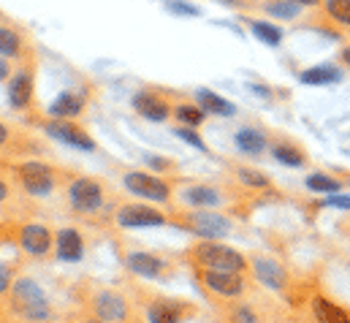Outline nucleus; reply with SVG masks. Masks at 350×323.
<instances>
[{
	"instance_id": "obj_33",
	"label": "nucleus",
	"mask_w": 350,
	"mask_h": 323,
	"mask_svg": "<svg viewBox=\"0 0 350 323\" xmlns=\"http://www.w3.org/2000/svg\"><path fill=\"white\" fill-rule=\"evenodd\" d=\"M239 179H242L245 185H250V188H266V185H269V179H266L263 174H256V171H250V168H242V171H239Z\"/></svg>"
},
{
	"instance_id": "obj_13",
	"label": "nucleus",
	"mask_w": 350,
	"mask_h": 323,
	"mask_svg": "<svg viewBox=\"0 0 350 323\" xmlns=\"http://www.w3.org/2000/svg\"><path fill=\"white\" fill-rule=\"evenodd\" d=\"M82 112H85V95L71 92V90L60 92V95L49 103V114L57 117V120H74V117H79Z\"/></svg>"
},
{
	"instance_id": "obj_24",
	"label": "nucleus",
	"mask_w": 350,
	"mask_h": 323,
	"mask_svg": "<svg viewBox=\"0 0 350 323\" xmlns=\"http://www.w3.org/2000/svg\"><path fill=\"white\" fill-rule=\"evenodd\" d=\"M147 321L150 323H179V307H176V305H169V302H158V305L150 307Z\"/></svg>"
},
{
	"instance_id": "obj_4",
	"label": "nucleus",
	"mask_w": 350,
	"mask_h": 323,
	"mask_svg": "<svg viewBox=\"0 0 350 323\" xmlns=\"http://www.w3.org/2000/svg\"><path fill=\"white\" fill-rule=\"evenodd\" d=\"M44 131L52 136V139H57V142H63V144H68V147H74V150H82V153H92L95 150V142H92V136H88L79 125H74L71 120H52V122H46L44 125Z\"/></svg>"
},
{
	"instance_id": "obj_15",
	"label": "nucleus",
	"mask_w": 350,
	"mask_h": 323,
	"mask_svg": "<svg viewBox=\"0 0 350 323\" xmlns=\"http://www.w3.org/2000/svg\"><path fill=\"white\" fill-rule=\"evenodd\" d=\"M49 244H52V234H49V229L46 226H25L22 229V247L30 253V255H44L46 250H49Z\"/></svg>"
},
{
	"instance_id": "obj_42",
	"label": "nucleus",
	"mask_w": 350,
	"mask_h": 323,
	"mask_svg": "<svg viewBox=\"0 0 350 323\" xmlns=\"http://www.w3.org/2000/svg\"><path fill=\"white\" fill-rule=\"evenodd\" d=\"M293 3H299V5H318L321 0H293Z\"/></svg>"
},
{
	"instance_id": "obj_23",
	"label": "nucleus",
	"mask_w": 350,
	"mask_h": 323,
	"mask_svg": "<svg viewBox=\"0 0 350 323\" xmlns=\"http://www.w3.org/2000/svg\"><path fill=\"white\" fill-rule=\"evenodd\" d=\"M323 11L340 27H350V0H323Z\"/></svg>"
},
{
	"instance_id": "obj_39",
	"label": "nucleus",
	"mask_w": 350,
	"mask_h": 323,
	"mask_svg": "<svg viewBox=\"0 0 350 323\" xmlns=\"http://www.w3.org/2000/svg\"><path fill=\"white\" fill-rule=\"evenodd\" d=\"M5 142H8V128H5L3 122H0V147H3Z\"/></svg>"
},
{
	"instance_id": "obj_43",
	"label": "nucleus",
	"mask_w": 350,
	"mask_h": 323,
	"mask_svg": "<svg viewBox=\"0 0 350 323\" xmlns=\"http://www.w3.org/2000/svg\"><path fill=\"white\" fill-rule=\"evenodd\" d=\"M220 3H226V5H242L245 0H220Z\"/></svg>"
},
{
	"instance_id": "obj_38",
	"label": "nucleus",
	"mask_w": 350,
	"mask_h": 323,
	"mask_svg": "<svg viewBox=\"0 0 350 323\" xmlns=\"http://www.w3.org/2000/svg\"><path fill=\"white\" fill-rule=\"evenodd\" d=\"M147 163H152L155 168H169V166H172V163L163 161V158H147Z\"/></svg>"
},
{
	"instance_id": "obj_32",
	"label": "nucleus",
	"mask_w": 350,
	"mask_h": 323,
	"mask_svg": "<svg viewBox=\"0 0 350 323\" xmlns=\"http://www.w3.org/2000/svg\"><path fill=\"white\" fill-rule=\"evenodd\" d=\"M174 133H176V136H179V139H185V142H187L190 147H198V150H206V144H204V139H201V136H198L196 131H190L187 125H185V128H174Z\"/></svg>"
},
{
	"instance_id": "obj_27",
	"label": "nucleus",
	"mask_w": 350,
	"mask_h": 323,
	"mask_svg": "<svg viewBox=\"0 0 350 323\" xmlns=\"http://www.w3.org/2000/svg\"><path fill=\"white\" fill-rule=\"evenodd\" d=\"M174 117L179 120V122H185L187 128H198V125L204 122L206 112H204L201 106H190V103H182V106H176V109H174Z\"/></svg>"
},
{
	"instance_id": "obj_14",
	"label": "nucleus",
	"mask_w": 350,
	"mask_h": 323,
	"mask_svg": "<svg viewBox=\"0 0 350 323\" xmlns=\"http://www.w3.org/2000/svg\"><path fill=\"white\" fill-rule=\"evenodd\" d=\"M22 49H25L22 30L11 22H0V57L16 60V57H22Z\"/></svg>"
},
{
	"instance_id": "obj_12",
	"label": "nucleus",
	"mask_w": 350,
	"mask_h": 323,
	"mask_svg": "<svg viewBox=\"0 0 350 323\" xmlns=\"http://www.w3.org/2000/svg\"><path fill=\"white\" fill-rule=\"evenodd\" d=\"M190 226L196 234L201 237H209V240H220L231 231V223L223 218V215H212V212H198L190 218Z\"/></svg>"
},
{
	"instance_id": "obj_7",
	"label": "nucleus",
	"mask_w": 350,
	"mask_h": 323,
	"mask_svg": "<svg viewBox=\"0 0 350 323\" xmlns=\"http://www.w3.org/2000/svg\"><path fill=\"white\" fill-rule=\"evenodd\" d=\"M125 188L136 196L150 198V201H166L169 198V185L163 179L150 177V174H139V171L125 174Z\"/></svg>"
},
{
	"instance_id": "obj_26",
	"label": "nucleus",
	"mask_w": 350,
	"mask_h": 323,
	"mask_svg": "<svg viewBox=\"0 0 350 323\" xmlns=\"http://www.w3.org/2000/svg\"><path fill=\"white\" fill-rule=\"evenodd\" d=\"M266 14L291 22V19L299 16V3H293V0H269L266 3Z\"/></svg>"
},
{
	"instance_id": "obj_18",
	"label": "nucleus",
	"mask_w": 350,
	"mask_h": 323,
	"mask_svg": "<svg viewBox=\"0 0 350 323\" xmlns=\"http://www.w3.org/2000/svg\"><path fill=\"white\" fill-rule=\"evenodd\" d=\"M256 277L261 280L263 285H269V288H282L285 285V272H282V266L280 263H274V261H269V258H256Z\"/></svg>"
},
{
	"instance_id": "obj_30",
	"label": "nucleus",
	"mask_w": 350,
	"mask_h": 323,
	"mask_svg": "<svg viewBox=\"0 0 350 323\" xmlns=\"http://www.w3.org/2000/svg\"><path fill=\"white\" fill-rule=\"evenodd\" d=\"M307 188L315 190V193H337L342 185L337 179L326 177V174H312V177H307Z\"/></svg>"
},
{
	"instance_id": "obj_1",
	"label": "nucleus",
	"mask_w": 350,
	"mask_h": 323,
	"mask_svg": "<svg viewBox=\"0 0 350 323\" xmlns=\"http://www.w3.org/2000/svg\"><path fill=\"white\" fill-rule=\"evenodd\" d=\"M11 305L27 321H46L49 318L46 296H44V291L33 280H16L14 283V288H11Z\"/></svg>"
},
{
	"instance_id": "obj_16",
	"label": "nucleus",
	"mask_w": 350,
	"mask_h": 323,
	"mask_svg": "<svg viewBox=\"0 0 350 323\" xmlns=\"http://www.w3.org/2000/svg\"><path fill=\"white\" fill-rule=\"evenodd\" d=\"M196 98H198V106L204 109V112H212V114H220V117H234L237 114V106L231 103V101H226L223 95H217V92H212V90H198L196 92Z\"/></svg>"
},
{
	"instance_id": "obj_3",
	"label": "nucleus",
	"mask_w": 350,
	"mask_h": 323,
	"mask_svg": "<svg viewBox=\"0 0 350 323\" xmlns=\"http://www.w3.org/2000/svg\"><path fill=\"white\" fill-rule=\"evenodd\" d=\"M16 174H19V182L25 185V190L33 196H49L55 188V177L46 163L27 161L16 168Z\"/></svg>"
},
{
	"instance_id": "obj_29",
	"label": "nucleus",
	"mask_w": 350,
	"mask_h": 323,
	"mask_svg": "<svg viewBox=\"0 0 350 323\" xmlns=\"http://www.w3.org/2000/svg\"><path fill=\"white\" fill-rule=\"evenodd\" d=\"M187 201L193 207H215L220 201V196L215 190H209V188H190L187 190Z\"/></svg>"
},
{
	"instance_id": "obj_11",
	"label": "nucleus",
	"mask_w": 350,
	"mask_h": 323,
	"mask_svg": "<svg viewBox=\"0 0 350 323\" xmlns=\"http://www.w3.org/2000/svg\"><path fill=\"white\" fill-rule=\"evenodd\" d=\"M95 313H98V321L103 323H122L128 315V307H125V299L120 294L103 291L95 299Z\"/></svg>"
},
{
	"instance_id": "obj_10",
	"label": "nucleus",
	"mask_w": 350,
	"mask_h": 323,
	"mask_svg": "<svg viewBox=\"0 0 350 323\" xmlns=\"http://www.w3.org/2000/svg\"><path fill=\"white\" fill-rule=\"evenodd\" d=\"M117 220L125 229H147V226H163L166 223L158 209H150V207H142V204L122 207L120 215H117Z\"/></svg>"
},
{
	"instance_id": "obj_41",
	"label": "nucleus",
	"mask_w": 350,
	"mask_h": 323,
	"mask_svg": "<svg viewBox=\"0 0 350 323\" xmlns=\"http://www.w3.org/2000/svg\"><path fill=\"white\" fill-rule=\"evenodd\" d=\"M5 196H8V185H5V182H3V179H0V201H3V198H5Z\"/></svg>"
},
{
	"instance_id": "obj_21",
	"label": "nucleus",
	"mask_w": 350,
	"mask_h": 323,
	"mask_svg": "<svg viewBox=\"0 0 350 323\" xmlns=\"http://www.w3.org/2000/svg\"><path fill=\"white\" fill-rule=\"evenodd\" d=\"M312 310H315V318H318V323H350L348 313H345V310H340L337 305L326 302V299H315Z\"/></svg>"
},
{
	"instance_id": "obj_37",
	"label": "nucleus",
	"mask_w": 350,
	"mask_h": 323,
	"mask_svg": "<svg viewBox=\"0 0 350 323\" xmlns=\"http://www.w3.org/2000/svg\"><path fill=\"white\" fill-rule=\"evenodd\" d=\"M5 288H8V269L0 263V294H3Z\"/></svg>"
},
{
	"instance_id": "obj_17",
	"label": "nucleus",
	"mask_w": 350,
	"mask_h": 323,
	"mask_svg": "<svg viewBox=\"0 0 350 323\" xmlns=\"http://www.w3.org/2000/svg\"><path fill=\"white\" fill-rule=\"evenodd\" d=\"M82 253H85V247H82V240L74 229H63L57 234V258L60 261H79Z\"/></svg>"
},
{
	"instance_id": "obj_9",
	"label": "nucleus",
	"mask_w": 350,
	"mask_h": 323,
	"mask_svg": "<svg viewBox=\"0 0 350 323\" xmlns=\"http://www.w3.org/2000/svg\"><path fill=\"white\" fill-rule=\"evenodd\" d=\"M71 207L77 212H95L103 201V193H100V185L95 179H77L71 185Z\"/></svg>"
},
{
	"instance_id": "obj_8",
	"label": "nucleus",
	"mask_w": 350,
	"mask_h": 323,
	"mask_svg": "<svg viewBox=\"0 0 350 323\" xmlns=\"http://www.w3.org/2000/svg\"><path fill=\"white\" fill-rule=\"evenodd\" d=\"M204 285L217 294V296H239L245 291V280L237 272H220V269H209L201 274Z\"/></svg>"
},
{
	"instance_id": "obj_31",
	"label": "nucleus",
	"mask_w": 350,
	"mask_h": 323,
	"mask_svg": "<svg viewBox=\"0 0 350 323\" xmlns=\"http://www.w3.org/2000/svg\"><path fill=\"white\" fill-rule=\"evenodd\" d=\"M166 8H169V11H174V14H182V16H198V14H201L193 3H185V0H169V3H166Z\"/></svg>"
},
{
	"instance_id": "obj_6",
	"label": "nucleus",
	"mask_w": 350,
	"mask_h": 323,
	"mask_svg": "<svg viewBox=\"0 0 350 323\" xmlns=\"http://www.w3.org/2000/svg\"><path fill=\"white\" fill-rule=\"evenodd\" d=\"M33 92H36V77L30 68H19L16 74H11V79H8L11 109H27L33 103Z\"/></svg>"
},
{
	"instance_id": "obj_35",
	"label": "nucleus",
	"mask_w": 350,
	"mask_h": 323,
	"mask_svg": "<svg viewBox=\"0 0 350 323\" xmlns=\"http://www.w3.org/2000/svg\"><path fill=\"white\" fill-rule=\"evenodd\" d=\"M326 204H329V207H342V209H350V196H332Z\"/></svg>"
},
{
	"instance_id": "obj_20",
	"label": "nucleus",
	"mask_w": 350,
	"mask_h": 323,
	"mask_svg": "<svg viewBox=\"0 0 350 323\" xmlns=\"http://www.w3.org/2000/svg\"><path fill=\"white\" fill-rule=\"evenodd\" d=\"M234 142H237V147L242 153H250V155H258V153L266 150V136H263L261 131H256V128H239Z\"/></svg>"
},
{
	"instance_id": "obj_40",
	"label": "nucleus",
	"mask_w": 350,
	"mask_h": 323,
	"mask_svg": "<svg viewBox=\"0 0 350 323\" xmlns=\"http://www.w3.org/2000/svg\"><path fill=\"white\" fill-rule=\"evenodd\" d=\"M340 57H342V63L350 68V47H345V49H342V55H340Z\"/></svg>"
},
{
	"instance_id": "obj_25",
	"label": "nucleus",
	"mask_w": 350,
	"mask_h": 323,
	"mask_svg": "<svg viewBox=\"0 0 350 323\" xmlns=\"http://www.w3.org/2000/svg\"><path fill=\"white\" fill-rule=\"evenodd\" d=\"M250 27H253L256 38L263 41V44H269V47H280V44H282V30H280V27H274V25H269V22H261V19L250 22Z\"/></svg>"
},
{
	"instance_id": "obj_34",
	"label": "nucleus",
	"mask_w": 350,
	"mask_h": 323,
	"mask_svg": "<svg viewBox=\"0 0 350 323\" xmlns=\"http://www.w3.org/2000/svg\"><path fill=\"white\" fill-rule=\"evenodd\" d=\"M234 321L237 323H258V315L253 310H237L234 313Z\"/></svg>"
},
{
	"instance_id": "obj_22",
	"label": "nucleus",
	"mask_w": 350,
	"mask_h": 323,
	"mask_svg": "<svg viewBox=\"0 0 350 323\" xmlns=\"http://www.w3.org/2000/svg\"><path fill=\"white\" fill-rule=\"evenodd\" d=\"M342 79L340 68L334 66H318V68H307L301 71V81L304 84H334V81Z\"/></svg>"
},
{
	"instance_id": "obj_36",
	"label": "nucleus",
	"mask_w": 350,
	"mask_h": 323,
	"mask_svg": "<svg viewBox=\"0 0 350 323\" xmlns=\"http://www.w3.org/2000/svg\"><path fill=\"white\" fill-rule=\"evenodd\" d=\"M3 79H11V68H8V60L0 57V81Z\"/></svg>"
},
{
	"instance_id": "obj_19",
	"label": "nucleus",
	"mask_w": 350,
	"mask_h": 323,
	"mask_svg": "<svg viewBox=\"0 0 350 323\" xmlns=\"http://www.w3.org/2000/svg\"><path fill=\"white\" fill-rule=\"evenodd\" d=\"M125 263H128V269L133 274H142V277H155L163 269V263L155 255H150V253H131Z\"/></svg>"
},
{
	"instance_id": "obj_2",
	"label": "nucleus",
	"mask_w": 350,
	"mask_h": 323,
	"mask_svg": "<svg viewBox=\"0 0 350 323\" xmlns=\"http://www.w3.org/2000/svg\"><path fill=\"white\" fill-rule=\"evenodd\" d=\"M196 258L201 263H206L209 269H220V272H242L245 269V258L234 250L220 242H204L196 247Z\"/></svg>"
},
{
	"instance_id": "obj_28",
	"label": "nucleus",
	"mask_w": 350,
	"mask_h": 323,
	"mask_svg": "<svg viewBox=\"0 0 350 323\" xmlns=\"http://www.w3.org/2000/svg\"><path fill=\"white\" fill-rule=\"evenodd\" d=\"M274 158L280 163H285V166H291V168H299V166H304V155L296 150V147H291V144H274Z\"/></svg>"
},
{
	"instance_id": "obj_5",
	"label": "nucleus",
	"mask_w": 350,
	"mask_h": 323,
	"mask_svg": "<svg viewBox=\"0 0 350 323\" xmlns=\"http://www.w3.org/2000/svg\"><path fill=\"white\" fill-rule=\"evenodd\" d=\"M133 109L144 117V120H150V122H166L174 112H172V106H169V101L161 95V92H155V90H142V92H136L133 95Z\"/></svg>"
}]
</instances>
